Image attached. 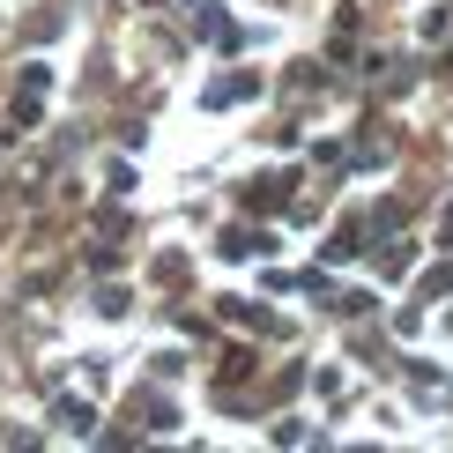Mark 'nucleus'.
<instances>
[{
  "mask_svg": "<svg viewBox=\"0 0 453 453\" xmlns=\"http://www.w3.org/2000/svg\"><path fill=\"white\" fill-rule=\"evenodd\" d=\"M253 89H260L253 74H231V82H216V89H209V104H238V97H253Z\"/></svg>",
  "mask_w": 453,
  "mask_h": 453,
  "instance_id": "f257e3e1",
  "label": "nucleus"
},
{
  "mask_svg": "<svg viewBox=\"0 0 453 453\" xmlns=\"http://www.w3.org/2000/svg\"><path fill=\"white\" fill-rule=\"evenodd\" d=\"M446 245H453V209H446Z\"/></svg>",
  "mask_w": 453,
  "mask_h": 453,
  "instance_id": "20e7f679",
  "label": "nucleus"
},
{
  "mask_svg": "<svg viewBox=\"0 0 453 453\" xmlns=\"http://www.w3.org/2000/svg\"><path fill=\"white\" fill-rule=\"evenodd\" d=\"M223 253H231V260H245V253H268V238H253V231H231V238H223Z\"/></svg>",
  "mask_w": 453,
  "mask_h": 453,
  "instance_id": "f03ea898",
  "label": "nucleus"
},
{
  "mask_svg": "<svg viewBox=\"0 0 453 453\" xmlns=\"http://www.w3.org/2000/svg\"><path fill=\"white\" fill-rule=\"evenodd\" d=\"M60 424H67V431H89L97 417H89V402H60Z\"/></svg>",
  "mask_w": 453,
  "mask_h": 453,
  "instance_id": "7ed1b4c3",
  "label": "nucleus"
}]
</instances>
